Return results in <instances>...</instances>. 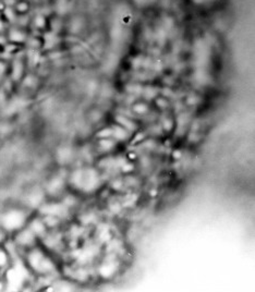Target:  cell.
Masks as SVG:
<instances>
[{
    "mask_svg": "<svg viewBox=\"0 0 255 292\" xmlns=\"http://www.w3.org/2000/svg\"><path fill=\"white\" fill-rule=\"evenodd\" d=\"M116 270V266L113 263H109V264H105L100 268V273L104 277H109L113 275V273Z\"/></svg>",
    "mask_w": 255,
    "mask_h": 292,
    "instance_id": "cell-7",
    "label": "cell"
},
{
    "mask_svg": "<svg viewBox=\"0 0 255 292\" xmlns=\"http://www.w3.org/2000/svg\"><path fill=\"white\" fill-rule=\"evenodd\" d=\"M34 237L35 235L32 232V230H24L22 231V232L20 233V235H18V238H16V240H18V242L20 244H22V245H28V244L33 243L34 242Z\"/></svg>",
    "mask_w": 255,
    "mask_h": 292,
    "instance_id": "cell-4",
    "label": "cell"
},
{
    "mask_svg": "<svg viewBox=\"0 0 255 292\" xmlns=\"http://www.w3.org/2000/svg\"><path fill=\"white\" fill-rule=\"evenodd\" d=\"M40 196H39V194H32L30 197V203L32 205H36L38 202H40Z\"/></svg>",
    "mask_w": 255,
    "mask_h": 292,
    "instance_id": "cell-13",
    "label": "cell"
},
{
    "mask_svg": "<svg viewBox=\"0 0 255 292\" xmlns=\"http://www.w3.org/2000/svg\"><path fill=\"white\" fill-rule=\"evenodd\" d=\"M24 222V215L18 210H12L6 214L2 218V223L6 229L8 230H14L18 229Z\"/></svg>",
    "mask_w": 255,
    "mask_h": 292,
    "instance_id": "cell-1",
    "label": "cell"
},
{
    "mask_svg": "<svg viewBox=\"0 0 255 292\" xmlns=\"http://www.w3.org/2000/svg\"><path fill=\"white\" fill-rule=\"evenodd\" d=\"M8 262V255L5 251H0V267L5 266Z\"/></svg>",
    "mask_w": 255,
    "mask_h": 292,
    "instance_id": "cell-11",
    "label": "cell"
},
{
    "mask_svg": "<svg viewBox=\"0 0 255 292\" xmlns=\"http://www.w3.org/2000/svg\"><path fill=\"white\" fill-rule=\"evenodd\" d=\"M58 158L60 159V161L61 163H67L68 160H69L70 158H71V156H72V152H71V150L70 148H68V147H63V148H61V150L58 152Z\"/></svg>",
    "mask_w": 255,
    "mask_h": 292,
    "instance_id": "cell-6",
    "label": "cell"
},
{
    "mask_svg": "<svg viewBox=\"0 0 255 292\" xmlns=\"http://www.w3.org/2000/svg\"><path fill=\"white\" fill-rule=\"evenodd\" d=\"M41 213H44V214L48 215V216L60 217L63 216L67 213V208L63 205L60 204H49L41 208Z\"/></svg>",
    "mask_w": 255,
    "mask_h": 292,
    "instance_id": "cell-3",
    "label": "cell"
},
{
    "mask_svg": "<svg viewBox=\"0 0 255 292\" xmlns=\"http://www.w3.org/2000/svg\"><path fill=\"white\" fill-rule=\"evenodd\" d=\"M30 263L35 269H38V272H48L53 268V264L50 260L45 258L41 255L40 252H35L30 256Z\"/></svg>",
    "mask_w": 255,
    "mask_h": 292,
    "instance_id": "cell-2",
    "label": "cell"
},
{
    "mask_svg": "<svg viewBox=\"0 0 255 292\" xmlns=\"http://www.w3.org/2000/svg\"><path fill=\"white\" fill-rule=\"evenodd\" d=\"M31 230L34 235H41L45 232V225L39 220H34L31 225Z\"/></svg>",
    "mask_w": 255,
    "mask_h": 292,
    "instance_id": "cell-5",
    "label": "cell"
},
{
    "mask_svg": "<svg viewBox=\"0 0 255 292\" xmlns=\"http://www.w3.org/2000/svg\"><path fill=\"white\" fill-rule=\"evenodd\" d=\"M115 135H116V138H118V140H123V138H126V132L124 131L123 129H116V131H115Z\"/></svg>",
    "mask_w": 255,
    "mask_h": 292,
    "instance_id": "cell-10",
    "label": "cell"
},
{
    "mask_svg": "<svg viewBox=\"0 0 255 292\" xmlns=\"http://www.w3.org/2000/svg\"><path fill=\"white\" fill-rule=\"evenodd\" d=\"M62 184H63V182H62L61 179H59V178H55V179L49 183L48 188L53 193H56V192L59 191V190L62 188Z\"/></svg>",
    "mask_w": 255,
    "mask_h": 292,
    "instance_id": "cell-8",
    "label": "cell"
},
{
    "mask_svg": "<svg viewBox=\"0 0 255 292\" xmlns=\"http://www.w3.org/2000/svg\"><path fill=\"white\" fill-rule=\"evenodd\" d=\"M104 132H100V133L98 134L99 136H101V138H104V136H109L111 134V130H108V129H106V130H103Z\"/></svg>",
    "mask_w": 255,
    "mask_h": 292,
    "instance_id": "cell-14",
    "label": "cell"
},
{
    "mask_svg": "<svg viewBox=\"0 0 255 292\" xmlns=\"http://www.w3.org/2000/svg\"><path fill=\"white\" fill-rule=\"evenodd\" d=\"M100 145L104 150H110L111 147H113V142L109 140H103L100 141Z\"/></svg>",
    "mask_w": 255,
    "mask_h": 292,
    "instance_id": "cell-9",
    "label": "cell"
},
{
    "mask_svg": "<svg viewBox=\"0 0 255 292\" xmlns=\"http://www.w3.org/2000/svg\"><path fill=\"white\" fill-rule=\"evenodd\" d=\"M119 120H120V121H122L121 123L124 124V125H125V127L128 128V130H132V129L134 128V124L131 123V122H130L129 120L124 119V118H119Z\"/></svg>",
    "mask_w": 255,
    "mask_h": 292,
    "instance_id": "cell-12",
    "label": "cell"
}]
</instances>
